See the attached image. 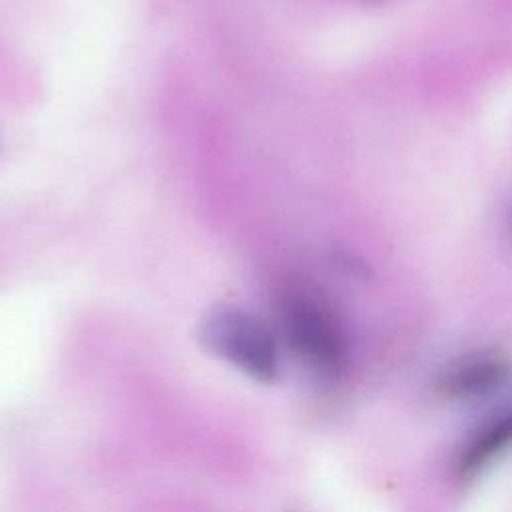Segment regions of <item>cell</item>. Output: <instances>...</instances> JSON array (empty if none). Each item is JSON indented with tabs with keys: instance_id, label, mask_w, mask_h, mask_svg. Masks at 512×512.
I'll return each mask as SVG.
<instances>
[{
	"instance_id": "6da1fadb",
	"label": "cell",
	"mask_w": 512,
	"mask_h": 512,
	"mask_svg": "<svg viewBox=\"0 0 512 512\" xmlns=\"http://www.w3.org/2000/svg\"><path fill=\"white\" fill-rule=\"evenodd\" d=\"M200 346L248 378L270 384L280 372L276 332L240 306H216L198 324Z\"/></svg>"
},
{
	"instance_id": "7a4b0ae2",
	"label": "cell",
	"mask_w": 512,
	"mask_h": 512,
	"mask_svg": "<svg viewBox=\"0 0 512 512\" xmlns=\"http://www.w3.org/2000/svg\"><path fill=\"white\" fill-rule=\"evenodd\" d=\"M280 338L316 380L332 382L346 364V338L332 310L312 294L290 292L280 300Z\"/></svg>"
},
{
	"instance_id": "3957f363",
	"label": "cell",
	"mask_w": 512,
	"mask_h": 512,
	"mask_svg": "<svg viewBox=\"0 0 512 512\" xmlns=\"http://www.w3.org/2000/svg\"><path fill=\"white\" fill-rule=\"evenodd\" d=\"M508 378V364L496 354H472L452 364L440 378V390L454 400H474L498 390Z\"/></svg>"
},
{
	"instance_id": "277c9868",
	"label": "cell",
	"mask_w": 512,
	"mask_h": 512,
	"mask_svg": "<svg viewBox=\"0 0 512 512\" xmlns=\"http://www.w3.org/2000/svg\"><path fill=\"white\" fill-rule=\"evenodd\" d=\"M512 448V408L486 420L464 444L458 456V474L472 478Z\"/></svg>"
}]
</instances>
